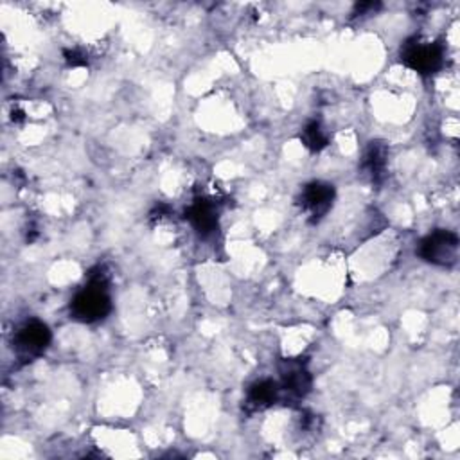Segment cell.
I'll list each match as a JSON object with an SVG mask.
<instances>
[{
  "mask_svg": "<svg viewBox=\"0 0 460 460\" xmlns=\"http://www.w3.org/2000/svg\"><path fill=\"white\" fill-rule=\"evenodd\" d=\"M111 311V298L108 293V280L101 268L92 271L88 282L72 296L70 316L83 323H93Z\"/></svg>",
  "mask_w": 460,
  "mask_h": 460,
  "instance_id": "6da1fadb",
  "label": "cell"
},
{
  "mask_svg": "<svg viewBox=\"0 0 460 460\" xmlns=\"http://www.w3.org/2000/svg\"><path fill=\"white\" fill-rule=\"evenodd\" d=\"M401 61L420 75H431L444 65V47L437 41L410 38L401 47Z\"/></svg>",
  "mask_w": 460,
  "mask_h": 460,
  "instance_id": "7a4b0ae2",
  "label": "cell"
},
{
  "mask_svg": "<svg viewBox=\"0 0 460 460\" xmlns=\"http://www.w3.org/2000/svg\"><path fill=\"white\" fill-rule=\"evenodd\" d=\"M50 340L52 334L47 323L40 320H29L22 323L13 334V350L20 361L29 363L47 350Z\"/></svg>",
  "mask_w": 460,
  "mask_h": 460,
  "instance_id": "3957f363",
  "label": "cell"
},
{
  "mask_svg": "<svg viewBox=\"0 0 460 460\" xmlns=\"http://www.w3.org/2000/svg\"><path fill=\"white\" fill-rule=\"evenodd\" d=\"M417 253L422 261L435 266H451L458 257V237L451 230H433L420 239Z\"/></svg>",
  "mask_w": 460,
  "mask_h": 460,
  "instance_id": "277c9868",
  "label": "cell"
},
{
  "mask_svg": "<svg viewBox=\"0 0 460 460\" xmlns=\"http://www.w3.org/2000/svg\"><path fill=\"white\" fill-rule=\"evenodd\" d=\"M280 397H286L288 401H300L304 399L313 385V377L300 359H284L280 363Z\"/></svg>",
  "mask_w": 460,
  "mask_h": 460,
  "instance_id": "5b68a950",
  "label": "cell"
},
{
  "mask_svg": "<svg viewBox=\"0 0 460 460\" xmlns=\"http://www.w3.org/2000/svg\"><path fill=\"white\" fill-rule=\"evenodd\" d=\"M334 203V187L327 181H311L304 185L298 205L311 223H318Z\"/></svg>",
  "mask_w": 460,
  "mask_h": 460,
  "instance_id": "8992f818",
  "label": "cell"
},
{
  "mask_svg": "<svg viewBox=\"0 0 460 460\" xmlns=\"http://www.w3.org/2000/svg\"><path fill=\"white\" fill-rule=\"evenodd\" d=\"M185 217L203 237H208L217 230V210L207 198H196L185 210Z\"/></svg>",
  "mask_w": 460,
  "mask_h": 460,
  "instance_id": "52a82bcc",
  "label": "cell"
},
{
  "mask_svg": "<svg viewBox=\"0 0 460 460\" xmlns=\"http://www.w3.org/2000/svg\"><path fill=\"white\" fill-rule=\"evenodd\" d=\"M280 399L279 383L273 379H259L250 385L244 399V406L248 411H261L270 408Z\"/></svg>",
  "mask_w": 460,
  "mask_h": 460,
  "instance_id": "ba28073f",
  "label": "cell"
},
{
  "mask_svg": "<svg viewBox=\"0 0 460 460\" xmlns=\"http://www.w3.org/2000/svg\"><path fill=\"white\" fill-rule=\"evenodd\" d=\"M388 162V149L383 142H370L363 153L361 167L372 178V181H381L385 178Z\"/></svg>",
  "mask_w": 460,
  "mask_h": 460,
  "instance_id": "9c48e42d",
  "label": "cell"
},
{
  "mask_svg": "<svg viewBox=\"0 0 460 460\" xmlns=\"http://www.w3.org/2000/svg\"><path fill=\"white\" fill-rule=\"evenodd\" d=\"M300 140L311 151H322L329 144V137L318 120H309L302 128Z\"/></svg>",
  "mask_w": 460,
  "mask_h": 460,
  "instance_id": "30bf717a",
  "label": "cell"
},
{
  "mask_svg": "<svg viewBox=\"0 0 460 460\" xmlns=\"http://www.w3.org/2000/svg\"><path fill=\"white\" fill-rule=\"evenodd\" d=\"M63 58L68 66H86L88 56L81 49H66L63 50Z\"/></svg>",
  "mask_w": 460,
  "mask_h": 460,
  "instance_id": "8fae6325",
  "label": "cell"
}]
</instances>
